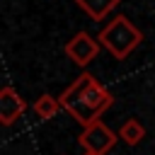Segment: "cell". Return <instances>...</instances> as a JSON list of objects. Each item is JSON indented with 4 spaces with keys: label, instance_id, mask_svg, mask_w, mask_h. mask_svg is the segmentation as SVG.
Listing matches in <instances>:
<instances>
[{
    "label": "cell",
    "instance_id": "5",
    "mask_svg": "<svg viewBox=\"0 0 155 155\" xmlns=\"http://www.w3.org/2000/svg\"><path fill=\"white\" fill-rule=\"evenodd\" d=\"M24 111H27V102L15 92V87L5 85V87L0 90V124H2V126H10V124H15Z\"/></svg>",
    "mask_w": 155,
    "mask_h": 155
},
{
    "label": "cell",
    "instance_id": "1",
    "mask_svg": "<svg viewBox=\"0 0 155 155\" xmlns=\"http://www.w3.org/2000/svg\"><path fill=\"white\" fill-rule=\"evenodd\" d=\"M58 99H61V107L80 126H90L114 104L111 92L90 73H80L78 80H73Z\"/></svg>",
    "mask_w": 155,
    "mask_h": 155
},
{
    "label": "cell",
    "instance_id": "9",
    "mask_svg": "<svg viewBox=\"0 0 155 155\" xmlns=\"http://www.w3.org/2000/svg\"><path fill=\"white\" fill-rule=\"evenodd\" d=\"M85 155H97V153H85Z\"/></svg>",
    "mask_w": 155,
    "mask_h": 155
},
{
    "label": "cell",
    "instance_id": "6",
    "mask_svg": "<svg viewBox=\"0 0 155 155\" xmlns=\"http://www.w3.org/2000/svg\"><path fill=\"white\" fill-rule=\"evenodd\" d=\"M75 2H78V7H80L90 19L102 22L111 10H116V5H119L121 0H75Z\"/></svg>",
    "mask_w": 155,
    "mask_h": 155
},
{
    "label": "cell",
    "instance_id": "3",
    "mask_svg": "<svg viewBox=\"0 0 155 155\" xmlns=\"http://www.w3.org/2000/svg\"><path fill=\"white\" fill-rule=\"evenodd\" d=\"M80 145L85 153H97V155H104L109 153L114 145H116V133L104 124V121H92L90 126H82V133H80Z\"/></svg>",
    "mask_w": 155,
    "mask_h": 155
},
{
    "label": "cell",
    "instance_id": "4",
    "mask_svg": "<svg viewBox=\"0 0 155 155\" xmlns=\"http://www.w3.org/2000/svg\"><path fill=\"white\" fill-rule=\"evenodd\" d=\"M99 48H102L99 39H94V36L87 34V31H78V34L65 44V56H68L75 65L87 68V65L99 56Z\"/></svg>",
    "mask_w": 155,
    "mask_h": 155
},
{
    "label": "cell",
    "instance_id": "7",
    "mask_svg": "<svg viewBox=\"0 0 155 155\" xmlns=\"http://www.w3.org/2000/svg\"><path fill=\"white\" fill-rule=\"evenodd\" d=\"M34 114L41 119V121H48V119H53L56 114H58V109H63L61 107V99L58 97H53V94H48V92H44L36 102H34Z\"/></svg>",
    "mask_w": 155,
    "mask_h": 155
},
{
    "label": "cell",
    "instance_id": "2",
    "mask_svg": "<svg viewBox=\"0 0 155 155\" xmlns=\"http://www.w3.org/2000/svg\"><path fill=\"white\" fill-rule=\"evenodd\" d=\"M99 44L116 58V61H124L128 58L143 41V31L126 17V15H116L102 31H99Z\"/></svg>",
    "mask_w": 155,
    "mask_h": 155
},
{
    "label": "cell",
    "instance_id": "8",
    "mask_svg": "<svg viewBox=\"0 0 155 155\" xmlns=\"http://www.w3.org/2000/svg\"><path fill=\"white\" fill-rule=\"evenodd\" d=\"M119 138L126 143V145H138L143 138H145V126L138 121V119H126L119 128Z\"/></svg>",
    "mask_w": 155,
    "mask_h": 155
}]
</instances>
